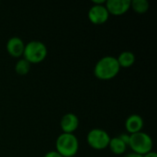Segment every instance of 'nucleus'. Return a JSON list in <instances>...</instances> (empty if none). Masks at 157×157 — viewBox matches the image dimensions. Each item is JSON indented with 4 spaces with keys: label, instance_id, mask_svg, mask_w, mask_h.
Returning <instances> with one entry per match:
<instances>
[{
    "label": "nucleus",
    "instance_id": "obj_9",
    "mask_svg": "<svg viewBox=\"0 0 157 157\" xmlns=\"http://www.w3.org/2000/svg\"><path fill=\"white\" fill-rule=\"evenodd\" d=\"M25 44L19 37H12L6 42V51L13 57H19L23 55Z\"/></svg>",
    "mask_w": 157,
    "mask_h": 157
},
{
    "label": "nucleus",
    "instance_id": "obj_1",
    "mask_svg": "<svg viewBox=\"0 0 157 157\" xmlns=\"http://www.w3.org/2000/svg\"><path fill=\"white\" fill-rule=\"evenodd\" d=\"M120 65L116 57L104 56L95 65L94 74L101 80H109L115 77L120 72Z\"/></svg>",
    "mask_w": 157,
    "mask_h": 157
},
{
    "label": "nucleus",
    "instance_id": "obj_11",
    "mask_svg": "<svg viewBox=\"0 0 157 157\" xmlns=\"http://www.w3.org/2000/svg\"><path fill=\"white\" fill-rule=\"evenodd\" d=\"M117 61L119 63L120 67L128 68V67H131L135 63V55L132 52L124 51L119 55V57L117 58Z\"/></svg>",
    "mask_w": 157,
    "mask_h": 157
},
{
    "label": "nucleus",
    "instance_id": "obj_5",
    "mask_svg": "<svg viewBox=\"0 0 157 157\" xmlns=\"http://www.w3.org/2000/svg\"><path fill=\"white\" fill-rule=\"evenodd\" d=\"M89 146L95 150H103L109 146L110 137L109 133L102 129H93L86 136Z\"/></svg>",
    "mask_w": 157,
    "mask_h": 157
},
{
    "label": "nucleus",
    "instance_id": "obj_14",
    "mask_svg": "<svg viewBox=\"0 0 157 157\" xmlns=\"http://www.w3.org/2000/svg\"><path fill=\"white\" fill-rule=\"evenodd\" d=\"M30 70V63L25 60V59H20L16 63L15 65V71L17 75H26Z\"/></svg>",
    "mask_w": 157,
    "mask_h": 157
},
{
    "label": "nucleus",
    "instance_id": "obj_16",
    "mask_svg": "<svg viewBox=\"0 0 157 157\" xmlns=\"http://www.w3.org/2000/svg\"><path fill=\"white\" fill-rule=\"evenodd\" d=\"M44 157H63L57 151H50L45 154Z\"/></svg>",
    "mask_w": 157,
    "mask_h": 157
},
{
    "label": "nucleus",
    "instance_id": "obj_8",
    "mask_svg": "<svg viewBox=\"0 0 157 157\" xmlns=\"http://www.w3.org/2000/svg\"><path fill=\"white\" fill-rule=\"evenodd\" d=\"M60 125L64 133H73L79 126L78 117L74 113H67L63 116Z\"/></svg>",
    "mask_w": 157,
    "mask_h": 157
},
{
    "label": "nucleus",
    "instance_id": "obj_18",
    "mask_svg": "<svg viewBox=\"0 0 157 157\" xmlns=\"http://www.w3.org/2000/svg\"><path fill=\"white\" fill-rule=\"evenodd\" d=\"M125 157H143V155H138V154H135V153H131V154L127 155Z\"/></svg>",
    "mask_w": 157,
    "mask_h": 157
},
{
    "label": "nucleus",
    "instance_id": "obj_15",
    "mask_svg": "<svg viewBox=\"0 0 157 157\" xmlns=\"http://www.w3.org/2000/svg\"><path fill=\"white\" fill-rule=\"evenodd\" d=\"M119 138L128 146V144H129V141H130V134H128V133H122V134H121L120 136H119Z\"/></svg>",
    "mask_w": 157,
    "mask_h": 157
},
{
    "label": "nucleus",
    "instance_id": "obj_7",
    "mask_svg": "<svg viewBox=\"0 0 157 157\" xmlns=\"http://www.w3.org/2000/svg\"><path fill=\"white\" fill-rule=\"evenodd\" d=\"M105 6L109 14L121 16L131 8V0H108Z\"/></svg>",
    "mask_w": 157,
    "mask_h": 157
},
{
    "label": "nucleus",
    "instance_id": "obj_4",
    "mask_svg": "<svg viewBox=\"0 0 157 157\" xmlns=\"http://www.w3.org/2000/svg\"><path fill=\"white\" fill-rule=\"evenodd\" d=\"M153 140L145 132H139L133 134H130V141L128 146L133 151V153L144 155L153 149Z\"/></svg>",
    "mask_w": 157,
    "mask_h": 157
},
{
    "label": "nucleus",
    "instance_id": "obj_6",
    "mask_svg": "<svg viewBox=\"0 0 157 157\" xmlns=\"http://www.w3.org/2000/svg\"><path fill=\"white\" fill-rule=\"evenodd\" d=\"M89 20L96 25H101L107 22L109 17V13L104 5H93L88 10Z\"/></svg>",
    "mask_w": 157,
    "mask_h": 157
},
{
    "label": "nucleus",
    "instance_id": "obj_2",
    "mask_svg": "<svg viewBox=\"0 0 157 157\" xmlns=\"http://www.w3.org/2000/svg\"><path fill=\"white\" fill-rule=\"evenodd\" d=\"M79 148V143L74 133L60 134L56 140V151L63 157H74Z\"/></svg>",
    "mask_w": 157,
    "mask_h": 157
},
{
    "label": "nucleus",
    "instance_id": "obj_12",
    "mask_svg": "<svg viewBox=\"0 0 157 157\" xmlns=\"http://www.w3.org/2000/svg\"><path fill=\"white\" fill-rule=\"evenodd\" d=\"M109 147L110 151L115 155H122L125 153V151L127 149V145L119 137L110 138Z\"/></svg>",
    "mask_w": 157,
    "mask_h": 157
},
{
    "label": "nucleus",
    "instance_id": "obj_17",
    "mask_svg": "<svg viewBox=\"0 0 157 157\" xmlns=\"http://www.w3.org/2000/svg\"><path fill=\"white\" fill-rule=\"evenodd\" d=\"M143 157H157V154L155 153V152L151 151V152H149V153L145 154L144 155H143Z\"/></svg>",
    "mask_w": 157,
    "mask_h": 157
},
{
    "label": "nucleus",
    "instance_id": "obj_13",
    "mask_svg": "<svg viewBox=\"0 0 157 157\" xmlns=\"http://www.w3.org/2000/svg\"><path fill=\"white\" fill-rule=\"evenodd\" d=\"M149 2L147 0H131V7L139 14H144L149 9Z\"/></svg>",
    "mask_w": 157,
    "mask_h": 157
},
{
    "label": "nucleus",
    "instance_id": "obj_3",
    "mask_svg": "<svg viewBox=\"0 0 157 157\" xmlns=\"http://www.w3.org/2000/svg\"><path fill=\"white\" fill-rule=\"evenodd\" d=\"M47 53V47L43 42L31 40L25 45L23 56L29 63H39L46 58Z\"/></svg>",
    "mask_w": 157,
    "mask_h": 157
},
{
    "label": "nucleus",
    "instance_id": "obj_10",
    "mask_svg": "<svg viewBox=\"0 0 157 157\" xmlns=\"http://www.w3.org/2000/svg\"><path fill=\"white\" fill-rule=\"evenodd\" d=\"M143 127H144V120L140 115H137V114H132L129 116L125 121L126 131L130 134L142 132Z\"/></svg>",
    "mask_w": 157,
    "mask_h": 157
}]
</instances>
